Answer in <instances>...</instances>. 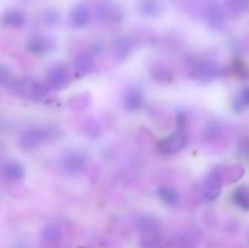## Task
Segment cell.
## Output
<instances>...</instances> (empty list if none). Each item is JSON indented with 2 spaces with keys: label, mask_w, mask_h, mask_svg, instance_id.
<instances>
[{
  "label": "cell",
  "mask_w": 249,
  "mask_h": 248,
  "mask_svg": "<svg viewBox=\"0 0 249 248\" xmlns=\"http://www.w3.org/2000/svg\"><path fill=\"white\" fill-rule=\"evenodd\" d=\"M187 134L182 128L178 129L175 133L170 134L165 139L160 140L158 148L164 155H175L184 150L185 146L187 145Z\"/></svg>",
  "instance_id": "obj_1"
},
{
  "label": "cell",
  "mask_w": 249,
  "mask_h": 248,
  "mask_svg": "<svg viewBox=\"0 0 249 248\" xmlns=\"http://www.w3.org/2000/svg\"><path fill=\"white\" fill-rule=\"evenodd\" d=\"M157 196L160 197V201L165 203L167 206H175L179 202V192L172 186L168 185H163V186L158 187Z\"/></svg>",
  "instance_id": "obj_13"
},
{
  "label": "cell",
  "mask_w": 249,
  "mask_h": 248,
  "mask_svg": "<svg viewBox=\"0 0 249 248\" xmlns=\"http://www.w3.org/2000/svg\"><path fill=\"white\" fill-rule=\"evenodd\" d=\"M204 18H206L207 23L214 29H220L225 26L226 17L225 12L221 9L220 5L212 2L204 10Z\"/></svg>",
  "instance_id": "obj_7"
},
{
  "label": "cell",
  "mask_w": 249,
  "mask_h": 248,
  "mask_svg": "<svg viewBox=\"0 0 249 248\" xmlns=\"http://www.w3.org/2000/svg\"><path fill=\"white\" fill-rule=\"evenodd\" d=\"M123 105L128 111H138L143 105V94L139 88L131 87L125 91Z\"/></svg>",
  "instance_id": "obj_9"
},
{
  "label": "cell",
  "mask_w": 249,
  "mask_h": 248,
  "mask_svg": "<svg viewBox=\"0 0 249 248\" xmlns=\"http://www.w3.org/2000/svg\"><path fill=\"white\" fill-rule=\"evenodd\" d=\"M46 136H48V133L41 126H29V128L24 129L19 135V146L26 151L34 150L45 140Z\"/></svg>",
  "instance_id": "obj_2"
},
{
  "label": "cell",
  "mask_w": 249,
  "mask_h": 248,
  "mask_svg": "<svg viewBox=\"0 0 249 248\" xmlns=\"http://www.w3.org/2000/svg\"><path fill=\"white\" fill-rule=\"evenodd\" d=\"M61 236H62V229L57 224H49L44 228L43 237L49 242H55V241L60 240Z\"/></svg>",
  "instance_id": "obj_18"
},
{
  "label": "cell",
  "mask_w": 249,
  "mask_h": 248,
  "mask_svg": "<svg viewBox=\"0 0 249 248\" xmlns=\"http://www.w3.org/2000/svg\"><path fill=\"white\" fill-rule=\"evenodd\" d=\"M221 186H223L221 175L215 170L209 173V175L206 177L203 185H202V195H203L204 199L211 202L218 198L221 192Z\"/></svg>",
  "instance_id": "obj_5"
},
{
  "label": "cell",
  "mask_w": 249,
  "mask_h": 248,
  "mask_svg": "<svg viewBox=\"0 0 249 248\" xmlns=\"http://www.w3.org/2000/svg\"><path fill=\"white\" fill-rule=\"evenodd\" d=\"M238 105H241L242 107L245 106H249V87L245 88V89L241 91L240 97H238Z\"/></svg>",
  "instance_id": "obj_24"
},
{
  "label": "cell",
  "mask_w": 249,
  "mask_h": 248,
  "mask_svg": "<svg viewBox=\"0 0 249 248\" xmlns=\"http://www.w3.org/2000/svg\"><path fill=\"white\" fill-rule=\"evenodd\" d=\"M141 233L147 235V233H160V224L157 219L152 216H143L139 223Z\"/></svg>",
  "instance_id": "obj_16"
},
{
  "label": "cell",
  "mask_w": 249,
  "mask_h": 248,
  "mask_svg": "<svg viewBox=\"0 0 249 248\" xmlns=\"http://www.w3.org/2000/svg\"><path fill=\"white\" fill-rule=\"evenodd\" d=\"M160 242V233H147L142 235L141 246L142 248H157Z\"/></svg>",
  "instance_id": "obj_21"
},
{
  "label": "cell",
  "mask_w": 249,
  "mask_h": 248,
  "mask_svg": "<svg viewBox=\"0 0 249 248\" xmlns=\"http://www.w3.org/2000/svg\"><path fill=\"white\" fill-rule=\"evenodd\" d=\"M58 19H60V17H58V14L55 11H48L45 14V16H44V21H45L46 24H50V26H53V24L58 23Z\"/></svg>",
  "instance_id": "obj_23"
},
{
  "label": "cell",
  "mask_w": 249,
  "mask_h": 248,
  "mask_svg": "<svg viewBox=\"0 0 249 248\" xmlns=\"http://www.w3.org/2000/svg\"><path fill=\"white\" fill-rule=\"evenodd\" d=\"M221 74H223V68L218 63L209 60L199 61L194 66V70H192V77L198 80H203V82L216 79L221 77Z\"/></svg>",
  "instance_id": "obj_3"
},
{
  "label": "cell",
  "mask_w": 249,
  "mask_h": 248,
  "mask_svg": "<svg viewBox=\"0 0 249 248\" xmlns=\"http://www.w3.org/2000/svg\"><path fill=\"white\" fill-rule=\"evenodd\" d=\"M90 17H91V14H90L89 7L85 5H78V6L73 7V10L71 11V24L74 28H84L89 24Z\"/></svg>",
  "instance_id": "obj_10"
},
{
  "label": "cell",
  "mask_w": 249,
  "mask_h": 248,
  "mask_svg": "<svg viewBox=\"0 0 249 248\" xmlns=\"http://www.w3.org/2000/svg\"><path fill=\"white\" fill-rule=\"evenodd\" d=\"M152 77L155 78L157 82L167 83L173 79V73L172 71H170L168 67H165V66L158 65L152 68Z\"/></svg>",
  "instance_id": "obj_19"
},
{
  "label": "cell",
  "mask_w": 249,
  "mask_h": 248,
  "mask_svg": "<svg viewBox=\"0 0 249 248\" xmlns=\"http://www.w3.org/2000/svg\"><path fill=\"white\" fill-rule=\"evenodd\" d=\"M10 78H11V73H10L9 68L6 66L0 65V87L6 85L10 82Z\"/></svg>",
  "instance_id": "obj_22"
},
{
  "label": "cell",
  "mask_w": 249,
  "mask_h": 248,
  "mask_svg": "<svg viewBox=\"0 0 249 248\" xmlns=\"http://www.w3.org/2000/svg\"><path fill=\"white\" fill-rule=\"evenodd\" d=\"M232 199L241 208L249 211V190L247 187H240L232 195Z\"/></svg>",
  "instance_id": "obj_17"
},
{
  "label": "cell",
  "mask_w": 249,
  "mask_h": 248,
  "mask_svg": "<svg viewBox=\"0 0 249 248\" xmlns=\"http://www.w3.org/2000/svg\"><path fill=\"white\" fill-rule=\"evenodd\" d=\"M74 68L80 75L88 74L94 68V58L89 53H82L74 60Z\"/></svg>",
  "instance_id": "obj_15"
},
{
  "label": "cell",
  "mask_w": 249,
  "mask_h": 248,
  "mask_svg": "<svg viewBox=\"0 0 249 248\" xmlns=\"http://www.w3.org/2000/svg\"><path fill=\"white\" fill-rule=\"evenodd\" d=\"M139 10L146 17H157L162 12V6L158 0H140Z\"/></svg>",
  "instance_id": "obj_14"
},
{
  "label": "cell",
  "mask_w": 249,
  "mask_h": 248,
  "mask_svg": "<svg viewBox=\"0 0 249 248\" xmlns=\"http://www.w3.org/2000/svg\"><path fill=\"white\" fill-rule=\"evenodd\" d=\"M87 164V157L84 153L72 151L67 152L62 158V169L68 175H77L82 172Z\"/></svg>",
  "instance_id": "obj_4"
},
{
  "label": "cell",
  "mask_w": 249,
  "mask_h": 248,
  "mask_svg": "<svg viewBox=\"0 0 249 248\" xmlns=\"http://www.w3.org/2000/svg\"><path fill=\"white\" fill-rule=\"evenodd\" d=\"M228 6L235 14H245L249 11V0H228Z\"/></svg>",
  "instance_id": "obj_20"
},
{
  "label": "cell",
  "mask_w": 249,
  "mask_h": 248,
  "mask_svg": "<svg viewBox=\"0 0 249 248\" xmlns=\"http://www.w3.org/2000/svg\"><path fill=\"white\" fill-rule=\"evenodd\" d=\"M27 48L34 55H45L55 49V41L46 35H34L27 43Z\"/></svg>",
  "instance_id": "obj_6"
},
{
  "label": "cell",
  "mask_w": 249,
  "mask_h": 248,
  "mask_svg": "<svg viewBox=\"0 0 249 248\" xmlns=\"http://www.w3.org/2000/svg\"><path fill=\"white\" fill-rule=\"evenodd\" d=\"M70 72L63 66H53L48 73V83L53 89H63L70 84Z\"/></svg>",
  "instance_id": "obj_8"
},
{
  "label": "cell",
  "mask_w": 249,
  "mask_h": 248,
  "mask_svg": "<svg viewBox=\"0 0 249 248\" xmlns=\"http://www.w3.org/2000/svg\"><path fill=\"white\" fill-rule=\"evenodd\" d=\"M1 22L4 26L10 28H19L26 23V16L17 10H9L2 15Z\"/></svg>",
  "instance_id": "obj_11"
},
{
  "label": "cell",
  "mask_w": 249,
  "mask_h": 248,
  "mask_svg": "<svg viewBox=\"0 0 249 248\" xmlns=\"http://www.w3.org/2000/svg\"><path fill=\"white\" fill-rule=\"evenodd\" d=\"M24 167L19 162L10 160L2 165V174L10 180H21L24 177Z\"/></svg>",
  "instance_id": "obj_12"
}]
</instances>
